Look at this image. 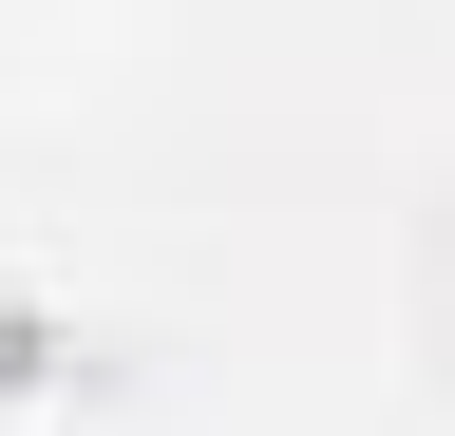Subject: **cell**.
<instances>
[{
	"label": "cell",
	"instance_id": "1",
	"mask_svg": "<svg viewBox=\"0 0 455 436\" xmlns=\"http://www.w3.org/2000/svg\"><path fill=\"white\" fill-rule=\"evenodd\" d=\"M436 322H455V247H436Z\"/></svg>",
	"mask_w": 455,
	"mask_h": 436
}]
</instances>
